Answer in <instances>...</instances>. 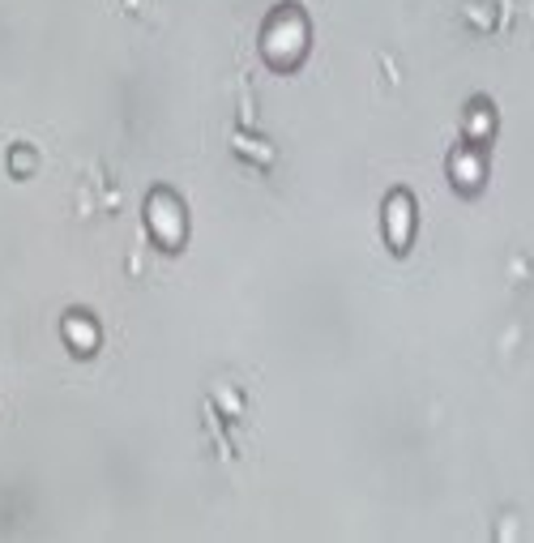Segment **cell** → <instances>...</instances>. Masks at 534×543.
I'll return each mask as SVG.
<instances>
[{
    "instance_id": "1",
    "label": "cell",
    "mask_w": 534,
    "mask_h": 543,
    "mask_svg": "<svg viewBox=\"0 0 534 543\" xmlns=\"http://www.w3.org/2000/svg\"><path fill=\"white\" fill-rule=\"evenodd\" d=\"M406 235H411V197H394L389 201V240L394 244H406Z\"/></svg>"
},
{
    "instance_id": "2",
    "label": "cell",
    "mask_w": 534,
    "mask_h": 543,
    "mask_svg": "<svg viewBox=\"0 0 534 543\" xmlns=\"http://www.w3.org/2000/svg\"><path fill=\"white\" fill-rule=\"evenodd\" d=\"M453 175H458L462 189H475L479 180H483V163L475 155H458L453 158Z\"/></svg>"
},
{
    "instance_id": "3",
    "label": "cell",
    "mask_w": 534,
    "mask_h": 543,
    "mask_svg": "<svg viewBox=\"0 0 534 543\" xmlns=\"http://www.w3.org/2000/svg\"><path fill=\"white\" fill-rule=\"evenodd\" d=\"M470 133H475V137L492 133V116H487V112H479V116H470Z\"/></svg>"
}]
</instances>
